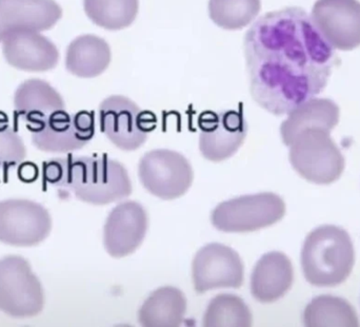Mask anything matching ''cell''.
Instances as JSON below:
<instances>
[{
	"instance_id": "cell-4",
	"label": "cell",
	"mask_w": 360,
	"mask_h": 327,
	"mask_svg": "<svg viewBox=\"0 0 360 327\" xmlns=\"http://www.w3.org/2000/svg\"><path fill=\"white\" fill-rule=\"evenodd\" d=\"M290 163L300 176L317 185L335 182L345 170V158L340 148L321 129L302 131L292 142Z\"/></svg>"
},
{
	"instance_id": "cell-14",
	"label": "cell",
	"mask_w": 360,
	"mask_h": 327,
	"mask_svg": "<svg viewBox=\"0 0 360 327\" xmlns=\"http://www.w3.org/2000/svg\"><path fill=\"white\" fill-rule=\"evenodd\" d=\"M149 220L139 202L126 201L116 205L108 216L103 228V245L110 256L124 258L139 249L147 235Z\"/></svg>"
},
{
	"instance_id": "cell-21",
	"label": "cell",
	"mask_w": 360,
	"mask_h": 327,
	"mask_svg": "<svg viewBox=\"0 0 360 327\" xmlns=\"http://www.w3.org/2000/svg\"><path fill=\"white\" fill-rule=\"evenodd\" d=\"M188 309L186 296L176 288H160L150 295L139 311V321L145 327L181 326Z\"/></svg>"
},
{
	"instance_id": "cell-12",
	"label": "cell",
	"mask_w": 360,
	"mask_h": 327,
	"mask_svg": "<svg viewBox=\"0 0 360 327\" xmlns=\"http://www.w3.org/2000/svg\"><path fill=\"white\" fill-rule=\"evenodd\" d=\"M199 150L205 160L219 163L234 156L243 146L248 123L241 112L207 111L199 116Z\"/></svg>"
},
{
	"instance_id": "cell-5",
	"label": "cell",
	"mask_w": 360,
	"mask_h": 327,
	"mask_svg": "<svg viewBox=\"0 0 360 327\" xmlns=\"http://www.w3.org/2000/svg\"><path fill=\"white\" fill-rule=\"evenodd\" d=\"M285 214V204L272 192L241 195L218 204L211 222L224 233H251L272 226Z\"/></svg>"
},
{
	"instance_id": "cell-6",
	"label": "cell",
	"mask_w": 360,
	"mask_h": 327,
	"mask_svg": "<svg viewBox=\"0 0 360 327\" xmlns=\"http://www.w3.org/2000/svg\"><path fill=\"white\" fill-rule=\"evenodd\" d=\"M44 307V288L29 261L20 256L0 259V311L25 319L39 315Z\"/></svg>"
},
{
	"instance_id": "cell-17",
	"label": "cell",
	"mask_w": 360,
	"mask_h": 327,
	"mask_svg": "<svg viewBox=\"0 0 360 327\" xmlns=\"http://www.w3.org/2000/svg\"><path fill=\"white\" fill-rule=\"evenodd\" d=\"M294 281L293 265L283 252L264 254L251 275V294L258 302L273 303L283 298Z\"/></svg>"
},
{
	"instance_id": "cell-20",
	"label": "cell",
	"mask_w": 360,
	"mask_h": 327,
	"mask_svg": "<svg viewBox=\"0 0 360 327\" xmlns=\"http://www.w3.org/2000/svg\"><path fill=\"white\" fill-rule=\"evenodd\" d=\"M111 57V48L103 38L86 34L76 37L68 47L65 68L76 78H94L108 69Z\"/></svg>"
},
{
	"instance_id": "cell-15",
	"label": "cell",
	"mask_w": 360,
	"mask_h": 327,
	"mask_svg": "<svg viewBox=\"0 0 360 327\" xmlns=\"http://www.w3.org/2000/svg\"><path fill=\"white\" fill-rule=\"evenodd\" d=\"M0 44L6 63L20 71H50L59 61L58 49L41 32L14 30L4 36Z\"/></svg>"
},
{
	"instance_id": "cell-2",
	"label": "cell",
	"mask_w": 360,
	"mask_h": 327,
	"mask_svg": "<svg viewBox=\"0 0 360 327\" xmlns=\"http://www.w3.org/2000/svg\"><path fill=\"white\" fill-rule=\"evenodd\" d=\"M42 178L92 205H109L132 192L128 170L107 156L53 159L42 165Z\"/></svg>"
},
{
	"instance_id": "cell-22",
	"label": "cell",
	"mask_w": 360,
	"mask_h": 327,
	"mask_svg": "<svg viewBox=\"0 0 360 327\" xmlns=\"http://www.w3.org/2000/svg\"><path fill=\"white\" fill-rule=\"evenodd\" d=\"M304 323L310 327H356L359 320L352 305L345 299L319 296L313 299L304 309Z\"/></svg>"
},
{
	"instance_id": "cell-23",
	"label": "cell",
	"mask_w": 360,
	"mask_h": 327,
	"mask_svg": "<svg viewBox=\"0 0 360 327\" xmlns=\"http://www.w3.org/2000/svg\"><path fill=\"white\" fill-rule=\"evenodd\" d=\"M84 8L94 25L109 31H120L134 23L139 0H84Z\"/></svg>"
},
{
	"instance_id": "cell-8",
	"label": "cell",
	"mask_w": 360,
	"mask_h": 327,
	"mask_svg": "<svg viewBox=\"0 0 360 327\" xmlns=\"http://www.w3.org/2000/svg\"><path fill=\"white\" fill-rule=\"evenodd\" d=\"M52 218L41 204L29 199L0 201V243L33 247L50 235Z\"/></svg>"
},
{
	"instance_id": "cell-26",
	"label": "cell",
	"mask_w": 360,
	"mask_h": 327,
	"mask_svg": "<svg viewBox=\"0 0 360 327\" xmlns=\"http://www.w3.org/2000/svg\"><path fill=\"white\" fill-rule=\"evenodd\" d=\"M27 147L20 135L8 124V118L0 111V168L4 172L25 162Z\"/></svg>"
},
{
	"instance_id": "cell-11",
	"label": "cell",
	"mask_w": 360,
	"mask_h": 327,
	"mask_svg": "<svg viewBox=\"0 0 360 327\" xmlns=\"http://www.w3.org/2000/svg\"><path fill=\"white\" fill-rule=\"evenodd\" d=\"M245 266L236 250L220 243L203 246L192 262V280L198 294L221 288H239Z\"/></svg>"
},
{
	"instance_id": "cell-24",
	"label": "cell",
	"mask_w": 360,
	"mask_h": 327,
	"mask_svg": "<svg viewBox=\"0 0 360 327\" xmlns=\"http://www.w3.org/2000/svg\"><path fill=\"white\" fill-rule=\"evenodd\" d=\"M202 321L207 327H248L253 323V316L243 299L221 294L210 301Z\"/></svg>"
},
{
	"instance_id": "cell-16",
	"label": "cell",
	"mask_w": 360,
	"mask_h": 327,
	"mask_svg": "<svg viewBox=\"0 0 360 327\" xmlns=\"http://www.w3.org/2000/svg\"><path fill=\"white\" fill-rule=\"evenodd\" d=\"M61 17L63 8L55 0H0V44L8 32L48 31Z\"/></svg>"
},
{
	"instance_id": "cell-27",
	"label": "cell",
	"mask_w": 360,
	"mask_h": 327,
	"mask_svg": "<svg viewBox=\"0 0 360 327\" xmlns=\"http://www.w3.org/2000/svg\"><path fill=\"white\" fill-rule=\"evenodd\" d=\"M38 168L34 164L25 163L19 167L18 176L25 183L34 182L38 178Z\"/></svg>"
},
{
	"instance_id": "cell-9",
	"label": "cell",
	"mask_w": 360,
	"mask_h": 327,
	"mask_svg": "<svg viewBox=\"0 0 360 327\" xmlns=\"http://www.w3.org/2000/svg\"><path fill=\"white\" fill-rule=\"evenodd\" d=\"M139 176L151 195L170 201L186 195L192 186L194 171L188 159L179 152L154 149L141 159Z\"/></svg>"
},
{
	"instance_id": "cell-10",
	"label": "cell",
	"mask_w": 360,
	"mask_h": 327,
	"mask_svg": "<svg viewBox=\"0 0 360 327\" xmlns=\"http://www.w3.org/2000/svg\"><path fill=\"white\" fill-rule=\"evenodd\" d=\"M29 131L32 143L40 152L69 154L82 149L94 137V113L80 111L71 116L60 110Z\"/></svg>"
},
{
	"instance_id": "cell-19",
	"label": "cell",
	"mask_w": 360,
	"mask_h": 327,
	"mask_svg": "<svg viewBox=\"0 0 360 327\" xmlns=\"http://www.w3.org/2000/svg\"><path fill=\"white\" fill-rule=\"evenodd\" d=\"M281 127V139L289 147L302 131L310 129L331 132L340 122V108L329 99H314L304 101L292 110Z\"/></svg>"
},
{
	"instance_id": "cell-1",
	"label": "cell",
	"mask_w": 360,
	"mask_h": 327,
	"mask_svg": "<svg viewBox=\"0 0 360 327\" xmlns=\"http://www.w3.org/2000/svg\"><path fill=\"white\" fill-rule=\"evenodd\" d=\"M243 51L252 97L274 116L289 114L323 92L338 61L300 8L259 17L245 33Z\"/></svg>"
},
{
	"instance_id": "cell-18",
	"label": "cell",
	"mask_w": 360,
	"mask_h": 327,
	"mask_svg": "<svg viewBox=\"0 0 360 327\" xmlns=\"http://www.w3.org/2000/svg\"><path fill=\"white\" fill-rule=\"evenodd\" d=\"M14 108L29 130L55 112L65 110V105L58 91L48 82L33 78L21 82L15 91Z\"/></svg>"
},
{
	"instance_id": "cell-25",
	"label": "cell",
	"mask_w": 360,
	"mask_h": 327,
	"mask_svg": "<svg viewBox=\"0 0 360 327\" xmlns=\"http://www.w3.org/2000/svg\"><path fill=\"white\" fill-rule=\"evenodd\" d=\"M262 10V0H209V15L218 27L230 31L251 25Z\"/></svg>"
},
{
	"instance_id": "cell-7",
	"label": "cell",
	"mask_w": 360,
	"mask_h": 327,
	"mask_svg": "<svg viewBox=\"0 0 360 327\" xmlns=\"http://www.w3.org/2000/svg\"><path fill=\"white\" fill-rule=\"evenodd\" d=\"M99 126L114 146L124 152H134L155 129L156 116L143 111L128 97L113 95L99 106Z\"/></svg>"
},
{
	"instance_id": "cell-13",
	"label": "cell",
	"mask_w": 360,
	"mask_h": 327,
	"mask_svg": "<svg viewBox=\"0 0 360 327\" xmlns=\"http://www.w3.org/2000/svg\"><path fill=\"white\" fill-rule=\"evenodd\" d=\"M310 15L332 48L352 51L360 47L359 0H317Z\"/></svg>"
},
{
	"instance_id": "cell-3",
	"label": "cell",
	"mask_w": 360,
	"mask_h": 327,
	"mask_svg": "<svg viewBox=\"0 0 360 327\" xmlns=\"http://www.w3.org/2000/svg\"><path fill=\"white\" fill-rule=\"evenodd\" d=\"M352 240L345 229L325 225L309 233L302 250V267L309 283L333 288L344 283L354 266Z\"/></svg>"
}]
</instances>
